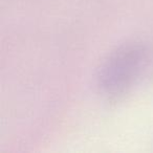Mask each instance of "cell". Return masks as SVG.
<instances>
[{
  "label": "cell",
  "mask_w": 153,
  "mask_h": 153,
  "mask_svg": "<svg viewBox=\"0 0 153 153\" xmlns=\"http://www.w3.org/2000/svg\"><path fill=\"white\" fill-rule=\"evenodd\" d=\"M147 61V51L142 47H128L119 51L103 69V87L112 94L124 91L140 76Z\"/></svg>",
  "instance_id": "obj_1"
}]
</instances>
